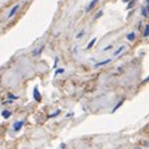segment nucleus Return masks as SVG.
<instances>
[{
    "instance_id": "13",
    "label": "nucleus",
    "mask_w": 149,
    "mask_h": 149,
    "mask_svg": "<svg viewBox=\"0 0 149 149\" xmlns=\"http://www.w3.org/2000/svg\"><path fill=\"white\" fill-rule=\"evenodd\" d=\"M149 36V24L146 25L144 27V32H143V37H148Z\"/></svg>"
},
{
    "instance_id": "8",
    "label": "nucleus",
    "mask_w": 149,
    "mask_h": 149,
    "mask_svg": "<svg viewBox=\"0 0 149 149\" xmlns=\"http://www.w3.org/2000/svg\"><path fill=\"white\" fill-rule=\"evenodd\" d=\"M1 116H3V118H5V119L10 118V117H11V111H8V109L3 111V112H1Z\"/></svg>"
},
{
    "instance_id": "25",
    "label": "nucleus",
    "mask_w": 149,
    "mask_h": 149,
    "mask_svg": "<svg viewBox=\"0 0 149 149\" xmlns=\"http://www.w3.org/2000/svg\"><path fill=\"white\" fill-rule=\"evenodd\" d=\"M147 81H149V77H147L146 80H144V82H147Z\"/></svg>"
},
{
    "instance_id": "12",
    "label": "nucleus",
    "mask_w": 149,
    "mask_h": 149,
    "mask_svg": "<svg viewBox=\"0 0 149 149\" xmlns=\"http://www.w3.org/2000/svg\"><path fill=\"white\" fill-rule=\"evenodd\" d=\"M96 41H97V39H93V40L91 41V42H88V44H87V46H86V49H87V50H91V49L93 47V46H95V44H96Z\"/></svg>"
},
{
    "instance_id": "14",
    "label": "nucleus",
    "mask_w": 149,
    "mask_h": 149,
    "mask_svg": "<svg viewBox=\"0 0 149 149\" xmlns=\"http://www.w3.org/2000/svg\"><path fill=\"white\" fill-rule=\"evenodd\" d=\"M134 1H136V0H129L127 3V9H132L134 6Z\"/></svg>"
},
{
    "instance_id": "3",
    "label": "nucleus",
    "mask_w": 149,
    "mask_h": 149,
    "mask_svg": "<svg viewBox=\"0 0 149 149\" xmlns=\"http://www.w3.org/2000/svg\"><path fill=\"white\" fill-rule=\"evenodd\" d=\"M141 14H142L143 17H148L149 16V8L147 5H143L141 8Z\"/></svg>"
},
{
    "instance_id": "26",
    "label": "nucleus",
    "mask_w": 149,
    "mask_h": 149,
    "mask_svg": "<svg viewBox=\"0 0 149 149\" xmlns=\"http://www.w3.org/2000/svg\"><path fill=\"white\" fill-rule=\"evenodd\" d=\"M122 1H123V3H128V1H129V0H122Z\"/></svg>"
},
{
    "instance_id": "28",
    "label": "nucleus",
    "mask_w": 149,
    "mask_h": 149,
    "mask_svg": "<svg viewBox=\"0 0 149 149\" xmlns=\"http://www.w3.org/2000/svg\"><path fill=\"white\" fill-rule=\"evenodd\" d=\"M148 146H149V143H148Z\"/></svg>"
},
{
    "instance_id": "19",
    "label": "nucleus",
    "mask_w": 149,
    "mask_h": 149,
    "mask_svg": "<svg viewBox=\"0 0 149 149\" xmlns=\"http://www.w3.org/2000/svg\"><path fill=\"white\" fill-rule=\"evenodd\" d=\"M112 47H113V45H108V46H106V47L103 49V51H104V52H106V51H108V50H112Z\"/></svg>"
},
{
    "instance_id": "27",
    "label": "nucleus",
    "mask_w": 149,
    "mask_h": 149,
    "mask_svg": "<svg viewBox=\"0 0 149 149\" xmlns=\"http://www.w3.org/2000/svg\"><path fill=\"white\" fill-rule=\"evenodd\" d=\"M134 149H142V148H139V147H136V148H134Z\"/></svg>"
},
{
    "instance_id": "5",
    "label": "nucleus",
    "mask_w": 149,
    "mask_h": 149,
    "mask_svg": "<svg viewBox=\"0 0 149 149\" xmlns=\"http://www.w3.org/2000/svg\"><path fill=\"white\" fill-rule=\"evenodd\" d=\"M19 8H20V5H19V4H16V5L14 6V8L11 9V10H10V11H9V14H8V17L10 19V17H13L14 15H15V13L19 10Z\"/></svg>"
},
{
    "instance_id": "23",
    "label": "nucleus",
    "mask_w": 149,
    "mask_h": 149,
    "mask_svg": "<svg viewBox=\"0 0 149 149\" xmlns=\"http://www.w3.org/2000/svg\"><path fill=\"white\" fill-rule=\"evenodd\" d=\"M58 63V57H55V66Z\"/></svg>"
},
{
    "instance_id": "16",
    "label": "nucleus",
    "mask_w": 149,
    "mask_h": 149,
    "mask_svg": "<svg viewBox=\"0 0 149 149\" xmlns=\"http://www.w3.org/2000/svg\"><path fill=\"white\" fill-rule=\"evenodd\" d=\"M60 112H61V111H60V109H57V111H56V112H55V113H52V114H50V116H49V117H47V118H54V117H56V116H57V114L60 113Z\"/></svg>"
},
{
    "instance_id": "7",
    "label": "nucleus",
    "mask_w": 149,
    "mask_h": 149,
    "mask_svg": "<svg viewBox=\"0 0 149 149\" xmlns=\"http://www.w3.org/2000/svg\"><path fill=\"white\" fill-rule=\"evenodd\" d=\"M42 50H44V45L42 46H41V47H37L36 50H34V51H32V56H34V57H36V56H39L41 52H42Z\"/></svg>"
},
{
    "instance_id": "10",
    "label": "nucleus",
    "mask_w": 149,
    "mask_h": 149,
    "mask_svg": "<svg viewBox=\"0 0 149 149\" xmlns=\"http://www.w3.org/2000/svg\"><path fill=\"white\" fill-rule=\"evenodd\" d=\"M123 102H124V98H122V100H120V101L118 102V103H117V104H116V106H114V108H113V111H112V113H114V112H116V111H117V109L119 108V107H120V106H122V104H123Z\"/></svg>"
},
{
    "instance_id": "6",
    "label": "nucleus",
    "mask_w": 149,
    "mask_h": 149,
    "mask_svg": "<svg viewBox=\"0 0 149 149\" xmlns=\"http://www.w3.org/2000/svg\"><path fill=\"white\" fill-rule=\"evenodd\" d=\"M97 3H98V0H92V1H91L90 4H88V5H87V8H86V11H87V13H90V11L92 10V9L95 8V5H96Z\"/></svg>"
},
{
    "instance_id": "11",
    "label": "nucleus",
    "mask_w": 149,
    "mask_h": 149,
    "mask_svg": "<svg viewBox=\"0 0 149 149\" xmlns=\"http://www.w3.org/2000/svg\"><path fill=\"white\" fill-rule=\"evenodd\" d=\"M127 40L128 41H134L136 40V34H134V32H129V34L127 35Z\"/></svg>"
},
{
    "instance_id": "18",
    "label": "nucleus",
    "mask_w": 149,
    "mask_h": 149,
    "mask_svg": "<svg viewBox=\"0 0 149 149\" xmlns=\"http://www.w3.org/2000/svg\"><path fill=\"white\" fill-rule=\"evenodd\" d=\"M102 15H103V11H102V10H100V11H98V13H97L96 15H95V19H98V17H101Z\"/></svg>"
},
{
    "instance_id": "1",
    "label": "nucleus",
    "mask_w": 149,
    "mask_h": 149,
    "mask_svg": "<svg viewBox=\"0 0 149 149\" xmlns=\"http://www.w3.org/2000/svg\"><path fill=\"white\" fill-rule=\"evenodd\" d=\"M22 125H24V120H17V122L13 124V130L14 132H19L22 128Z\"/></svg>"
},
{
    "instance_id": "9",
    "label": "nucleus",
    "mask_w": 149,
    "mask_h": 149,
    "mask_svg": "<svg viewBox=\"0 0 149 149\" xmlns=\"http://www.w3.org/2000/svg\"><path fill=\"white\" fill-rule=\"evenodd\" d=\"M123 50H125V46H124V45H122L120 47H118L117 50H116L114 52H113V56H114V57H116V56H118L120 52H123Z\"/></svg>"
},
{
    "instance_id": "22",
    "label": "nucleus",
    "mask_w": 149,
    "mask_h": 149,
    "mask_svg": "<svg viewBox=\"0 0 149 149\" xmlns=\"http://www.w3.org/2000/svg\"><path fill=\"white\" fill-rule=\"evenodd\" d=\"M60 148H61V149H65V148H66V144H65V143H62L61 146H60Z\"/></svg>"
},
{
    "instance_id": "21",
    "label": "nucleus",
    "mask_w": 149,
    "mask_h": 149,
    "mask_svg": "<svg viewBox=\"0 0 149 149\" xmlns=\"http://www.w3.org/2000/svg\"><path fill=\"white\" fill-rule=\"evenodd\" d=\"M10 103H13V100H8L5 102H3V104H10Z\"/></svg>"
},
{
    "instance_id": "2",
    "label": "nucleus",
    "mask_w": 149,
    "mask_h": 149,
    "mask_svg": "<svg viewBox=\"0 0 149 149\" xmlns=\"http://www.w3.org/2000/svg\"><path fill=\"white\" fill-rule=\"evenodd\" d=\"M34 100L36 102H41V95H40V91L37 88V86L34 87Z\"/></svg>"
},
{
    "instance_id": "17",
    "label": "nucleus",
    "mask_w": 149,
    "mask_h": 149,
    "mask_svg": "<svg viewBox=\"0 0 149 149\" xmlns=\"http://www.w3.org/2000/svg\"><path fill=\"white\" fill-rule=\"evenodd\" d=\"M83 36H85V31H81V32H78V34L76 35V37H77V39H81V37H83Z\"/></svg>"
},
{
    "instance_id": "20",
    "label": "nucleus",
    "mask_w": 149,
    "mask_h": 149,
    "mask_svg": "<svg viewBox=\"0 0 149 149\" xmlns=\"http://www.w3.org/2000/svg\"><path fill=\"white\" fill-rule=\"evenodd\" d=\"M9 98H10V100H17L19 97H17V96H14V95H11V93H9Z\"/></svg>"
},
{
    "instance_id": "24",
    "label": "nucleus",
    "mask_w": 149,
    "mask_h": 149,
    "mask_svg": "<svg viewBox=\"0 0 149 149\" xmlns=\"http://www.w3.org/2000/svg\"><path fill=\"white\" fill-rule=\"evenodd\" d=\"M72 116H73V113H67L66 117H72Z\"/></svg>"
},
{
    "instance_id": "4",
    "label": "nucleus",
    "mask_w": 149,
    "mask_h": 149,
    "mask_svg": "<svg viewBox=\"0 0 149 149\" xmlns=\"http://www.w3.org/2000/svg\"><path fill=\"white\" fill-rule=\"evenodd\" d=\"M111 62H112V58H107V60H104V61L97 62V63L95 65V67L97 68V67H102V66H106V65H108V63H111Z\"/></svg>"
},
{
    "instance_id": "15",
    "label": "nucleus",
    "mask_w": 149,
    "mask_h": 149,
    "mask_svg": "<svg viewBox=\"0 0 149 149\" xmlns=\"http://www.w3.org/2000/svg\"><path fill=\"white\" fill-rule=\"evenodd\" d=\"M63 72H65V68H62V67H61V68H57V70H56V72H55V74H56V76H57V74H60V73H61V74H62Z\"/></svg>"
}]
</instances>
